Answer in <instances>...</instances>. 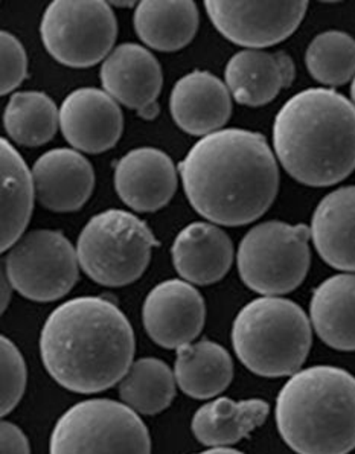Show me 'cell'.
<instances>
[{"label":"cell","instance_id":"obj_1","mask_svg":"<svg viewBox=\"0 0 355 454\" xmlns=\"http://www.w3.org/2000/svg\"><path fill=\"white\" fill-rule=\"evenodd\" d=\"M189 203L206 220L244 226L269 211L280 168L261 133L226 129L203 136L178 163Z\"/></svg>","mask_w":355,"mask_h":454},{"label":"cell","instance_id":"obj_2","mask_svg":"<svg viewBox=\"0 0 355 454\" xmlns=\"http://www.w3.org/2000/svg\"><path fill=\"white\" fill-rule=\"evenodd\" d=\"M136 352L127 316L98 296L70 299L49 314L40 335L44 368L75 394H99L124 379Z\"/></svg>","mask_w":355,"mask_h":454},{"label":"cell","instance_id":"obj_3","mask_svg":"<svg viewBox=\"0 0 355 454\" xmlns=\"http://www.w3.org/2000/svg\"><path fill=\"white\" fill-rule=\"evenodd\" d=\"M273 145L282 168L299 184H340L354 169V104L334 89L296 93L276 114Z\"/></svg>","mask_w":355,"mask_h":454},{"label":"cell","instance_id":"obj_4","mask_svg":"<svg viewBox=\"0 0 355 454\" xmlns=\"http://www.w3.org/2000/svg\"><path fill=\"white\" fill-rule=\"evenodd\" d=\"M280 438L297 454H350L355 445V381L344 369L312 366L291 375L276 400Z\"/></svg>","mask_w":355,"mask_h":454},{"label":"cell","instance_id":"obj_5","mask_svg":"<svg viewBox=\"0 0 355 454\" xmlns=\"http://www.w3.org/2000/svg\"><path fill=\"white\" fill-rule=\"evenodd\" d=\"M232 345L250 372L265 379L291 377L301 371L312 349V324L296 302L264 296L238 313Z\"/></svg>","mask_w":355,"mask_h":454},{"label":"cell","instance_id":"obj_6","mask_svg":"<svg viewBox=\"0 0 355 454\" xmlns=\"http://www.w3.org/2000/svg\"><path fill=\"white\" fill-rule=\"evenodd\" d=\"M159 246L146 222L129 211L107 209L92 216L81 231L76 258L83 271L104 287H125L138 281Z\"/></svg>","mask_w":355,"mask_h":454},{"label":"cell","instance_id":"obj_7","mask_svg":"<svg viewBox=\"0 0 355 454\" xmlns=\"http://www.w3.org/2000/svg\"><path fill=\"white\" fill-rule=\"evenodd\" d=\"M49 454H151L142 418L118 401H81L55 424Z\"/></svg>","mask_w":355,"mask_h":454},{"label":"cell","instance_id":"obj_8","mask_svg":"<svg viewBox=\"0 0 355 454\" xmlns=\"http://www.w3.org/2000/svg\"><path fill=\"white\" fill-rule=\"evenodd\" d=\"M310 229L305 224L265 222L252 227L238 247L242 282L263 296L295 292L312 262Z\"/></svg>","mask_w":355,"mask_h":454},{"label":"cell","instance_id":"obj_9","mask_svg":"<svg viewBox=\"0 0 355 454\" xmlns=\"http://www.w3.org/2000/svg\"><path fill=\"white\" fill-rule=\"evenodd\" d=\"M40 34L55 60L84 69L110 54L118 22L112 6L103 0H55L44 12Z\"/></svg>","mask_w":355,"mask_h":454},{"label":"cell","instance_id":"obj_10","mask_svg":"<svg viewBox=\"0 0 355 454\" xmlns=\"http://www.w3.org/2000/svg\"><path fill=\"white\" fill-rule=\"evenodd\" d=\"M12 290L36 302H52L75 287L80 275L76 250L65 233L40 229L23 233L5 260Z\"/></svg>","mask_w":355,"mask_h":454},{"label":"cell","instance_id":"obj_11","mask_svg":"<svg viewBox=\"0 0 355 454\" xmlns=\"http://www.w3.org/2000/svg\"><path fill=\"white\" fill-rule=\"evenodd\" d=\"M205 10L217 31L229 42L261 49L290 37L307 14L308 2L206 0Z\"/></svg>","mask_w":355,"mask_h":454},{"label":"cell","instance_id":"obj_12","mask_svg":"<svg viewBox=\"0 0 355 454\" xmlns=\"http://www.w3.org/2000/svg\"><path fill=\"white\" fill-rule=\"evenodd\" d=\"M142 320L151 340L165 349H178L194 343L203 331L205 299L184 279L161 282L146 296Z\"/></svg>","mask_w":355,"mask_h":454},{"label":"cell","instance_id":"obj_13","mask_svg":"<svg viewBox=\"0 0 355 454\" xmlns=\"http://www.w3.org/2000/svg\"><path fill=\"white\" fill-rule=\"evenodd\" d=\"M101 82L104 92L136 110L142 120H154L159 114L163 74L156 57L144 46L124 43L112 51L101 67Z\"/></svg>","mask_w":355,"mask_h":454},{"label":"cell","instance_id":"obj_14","mask_svg":"<svg viewBox=\"0 0 355 454\" xmlns=\"http://www.w3.org/2000/svg\"><path fill=\"white\" fill-rule=\"evenodd\" d=\"M59 129L75 150L107 152L124 131V114L114 98L95 87L76 89L59 110Z\"/></svg>","mask_w":355,"mask_h":454},{"label":"cell","instance_id":"obj_15","mask_svg":"<svg viewBox=\"0 0 355 454\" xmlns=\"http://www.w3.org/2000/svg\"><path fill=\"white\" fill-rule=\"evenodd\" d=\"M114 188L136 212H156L178 190V171L167 153L144 146L127 153L114 168Z\"/></svg>","mask_w":355,"mask_h":454},{"label":"cell","instance_id":"obj_16","mask_svg":"<svg viewBox=\"0 0 355 454\" xmlns=\"http://www.w3.org/2000/svg\"><path fill=\"white\" fill-rule=\"evenodd\" d=\"M31 179L34 197L43 207L54 212L80 211L95 186L91 162L69 148H54L38 157Z\"/></svg>","mask_w":355,"mask_h":454},{"label":"cell","instance_id":"obj_17","mask_svg":"<svg viewBox=\"0 0 355 454\" xmlns=\"http://www.w3.org/2000/svg\"><path fill=\"white\" fill-rule=\"evenodd\" d=\"M170 110L180 130L193 136H208L221 130L231 120L232 97L218 76L194 71L176 82Z\"/></svg>","mask_w":355,"mask_h":454},{"label":"cell","instance_id":"obj_18","mask_svg":"<svg viewBox=\"0 0 355 454\" xmlns=\"http://www.w3.org/2000/svg\"><path fill=\"white\" fill-rule=\"evenodd\" d=\"M296 69L286 52L270 54L261 49H244L227 61L226 87L242 106L261 107L291 86Z\"/></svg>","mask_w":355,"mask_h":454},{"label":"cell","instance_id":"obj_19","mask_svg":"<svg viewBox=\"0 0 355 454\" xmlns=\"http://www.w3.org/2000/svg\"><path fill=\"white\" fill-rule=\"evenodd\" d=\"M172 264L184 281L210 286L221 281L233 262V244L223 229L193 223L180 231L171 249Z\"/></svg>","mask_w":355,"mask_h":454},{"label":"cell","instance_id":"obj_20","mask_svg":"<svg viewBox=\"0 0 355 454\" xmlns=\"http://www.w3.org/2000/svg\"><path fill=\"white\" fill-rule=\"evenodd\" d=\"M354 186L333 191L312 214L310 239L327 264L352 273L354 260Z\"/></svg>","mask_w":355,"mask_h":454},{"label":"cell","instance_id":"obj_21","mask_svg":"<svg viewBox=\"0 0 355 454\" xmlns=\"http://www.w3.org/2000/svg\"><path fill=\"white\" fill-rule=\"evenodd\" d=\"M269 403L258 398L233 401L217 398L195 411L191 428L199 442L209 449L231 447L248 438L269 417Z\"/></svg>","mask_w":355,"mask_h":454},{"label":"cell","instance_id":"obj_22","mask_svg":"<svg viewBox=\"0 0 355 454\" xmlns=\"http://www.w3.org/2000/svg\"><path fill=\"white\" fill-rule=\"evenodd\" d=\"M31 171L20 153L0 137V254L22 237L34 209Z\"/></svg>","mask_w":355,"mask_h":454},{"label":"cell","instance_id":"obj_23","mask_svg":"<svg viewBox=\"0 0 355 454\" xmlns=\"http://www.w3.org/2000/svg\"><path fill=\"white\" fill-rule=\"evenodd\" d=\"M355 278L340 273L323 281L310 303V324L320 340L337 351H352L354 340Z\"/></svg>","mask_w":355,"mask_h":454},{"label":"cell","instance_id":"obj_24","mask_svg":"<svg viewBox=\"0 0 355 454\" xmlns=\"http://www.w3.org/2000/svg\"><path fill=\"white\" fill-rule=\"evenodd\" d=\"M135 31L151 49L176 52L188 46L199 31V8L191 0H146L136 6Z\"/></svg>","mask_w":355,"mask_h":454},{"label":"cell","instance_id":"obj_25","mask_svg":"<svg viewBox=\"0 0 355 454\" xmlns=\"http://www.w3.org/2000/svg\"><path fill=\"white\" fill-rule=\"evenodd\" d=\"M176 351L174 379L182 392L191 398H216L231 386L233 380L231 354L216 341H195Z\"/></svg>","mask_w":355,"mask_h":454},{"label":"cell","instance_id":"obj_26","mask_svg":"<svg viewBox=\"0 0 355 454\" xmlns=\"http://www.w3.org/2000/svg\"><path fill=\"white\" fill-rule=\"evenodd\" d=\"M119 395L125 406L138 415H157L176 398V379L171 368L159 358H140L131 363L119 381Z\"/></svg>","mask_w":355,"mask_h":454},{"label":"cell","instance_id":"obj_27","mask_svg":"<svg viewBox=\"0 0 355 454\" xmlns=\"http://www.w3.org/2000/svg\"><path fill=\"white\" fill-rule=\"evenodd\" d=\"M4 125L19 145L42 146L57 133L59 108L46 93L17 92L6 106Z\"/></svg>","mask_w":355,"mask_h":454},{"label":"cell","instance_id":"obj_28","mask_svg":"<svg viewBox=\"0 0 355 454\" xmlns=\"http://www.w3.org/2000/svg\"><path fill=\"white\" fill-rule=\"evenodd\" d=\"M308 72L325 86L339 87L354 76V38L343 31H327L312 40L305 54Z\"/></svg>","mask_w":355,"mask_h":454},{"label":"cell","instance_id":"obj_29","mask_svg":"<svg viewBox=\"0 0 355 454\" xmlns=\"http://www.w3.org/2000/svg\"><path fill=\"white\" fill-rule=\"evenodd\" d=\"M28 383V368L22 352L0 334V418L6 417L22 401Z\"/></svg>","mask_w":355,"mask_h":454},{"label":"cell","instance_id":"obj_30","mask_svg":"<svg viewBox=\"0 0 355 454\" xmlns=\"http://www.w3.org/2000/svg\"><path fill=\"white\" fill-rule=\"evenodd\" d=\"M28 76V55L19 38L0 31V97L12 92Z\"/></svg>","mask_w":355,"mask_h":454},{"label":"cell","instance_id":"obj_31","mask_svg":"<svg viewBox=\"0 0 355 454\" xmlns=\"http://www.w3.org/2000/svg\"><path fill=\"white\" fill-rule=\"evenodd\" d=\"M0 454H31L27 434L12 422L0 421Z\"/></svg>","mask_w":355,"mask_h":454},{"label":"cell","instance_id":"obj_32","mask_svg":"<svg viewBox=\"0 0 355 454\" xmlns=\"http://www.w3.org/2000/svg\"><path fill=\"white\" fill-rule=\"evenodd\" d=\"M12 286L6 273L5 261H0V316L5 313L12 302Z\"/></svg>","mask_w":355,"mask_h":454},{"label":"cell","instance_id":"obj_33","mask_svg":"<svg viewBox=\"0 0 355 454\" xmlns=\"http://www.w3.org/2000/svg\"><path fill=\"white\" fill-rule=\"evenodd\" d=\"M195 454H244L241 451H238V450L229 449V447H221V449H209L206 450V451H201V453Z\"/></svg>","mask_w":355,"mask_h":454},{"label":"cell","instance_id":"obj_34","mask_svg":"<svg viewBox=\"0 0 355 454\" xmlns=\"http://www.w3.org/2000/svg\"><path fill=\"white\" fill-rule=\"evenodd\" d=\"M135 2H112V5L116 6H133Z\"/></svg>","mask_w":355,"mask_h":454}]
</instances>
